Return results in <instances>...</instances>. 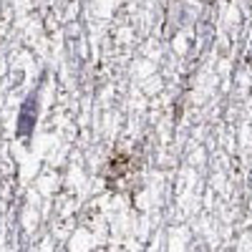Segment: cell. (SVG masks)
I'll return each mask as SVG.
<instances>
[{"mask_svg": "<svg viewBox=\"0 0 252 252\" xmlns=\"http://www.w3.org/2000/svg\"><path fill=\"white\" fill-rule=\"evenodd\" d=\"M38 101H35V96H28L26 101H23V106H20V114H18V129H15V134L18 136H31L33 134V129H35V114H38Z\"/></svg>", "mask_w": 252, "mask_h": 252, "instance_id": "6da1fadb", "label": "cell"}]
</instances>
